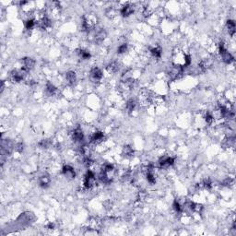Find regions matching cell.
Returning <instances> with one entry per match:
<instances>
[{"label":"cell","instance_id":"cell-1","mask_svg":"<svg viewBox=\"0 0 236 236\" xmlns=\"http://www.w3.org/2000/svg\"><path fill=\"white\" fill-rule=\"evenodd\" d=\"M84 187L86 189H91L96 185V176L91 170H88L84 177Z\"/></svg>","mask_w":236,"mask_h":236},{"label":"cell","instance_id":"cell-2","mask_svg":"<svg viewBox=\"0 0 236 236\" xmlns=\"http://www.w3.org/2000/svg\"><path fill=\"white\" fill-rule=\"evenodd\" d=\"M26 74L27 73L21 68L20 69H14L10 73V79L13 82L18 83V82H21L25 79Z\"/></svg>","mask_w":236,"mask_h":236},{"label":"cell","instance_id":"cell-3","mask_svg":"<svg viewBox=\"0 0 236 236\" xmlns=\"http://www.w3.org/2000/svg\"><path fill=\"white\" fill-rule=\"evenodd\" d=\"M174 158L171 156H162L159 160V165L162 169H168L174 164Z\"/></svg>","mask_w":236,"mask_h":236},{"label":"cell","instance_id":"cell-4","mask_svg":"<svg viewBox=\"0 0 236 236\" xmlns=\"http://www.w3.org/2000/svg\"><path fill=\"white\" fill-rule=\"evenodd\" d=\"M35 61L31 57H24L21 59V69H23L26 73H29L34 68Z\"/></svg>","mask_w":236,"mask_h":236},{"label":"cell","instance_id":"cell-5","mask_svg":"<svg viewBox=\"0 0 236 236\" xmlns=\"http://www.w3.org/2000/svg\"><path fill=\"white\" fill-rule=\"evenodd\" d=\"M90 78L91 81H93V82H99V81H101V79L103 78V73H102V71H101L100 68L95 67V68H93L90 70Z\"/></svg>","mask_w":236,"mask_h":236},{"label":"cell","instance_id":"cell-6","mask_svg":"<svg viewBox=\"0 0 236 236\" xmlns=\"http://www.w3.org/2000/svg\"><path fill=\"white\" fill-rule=\"evenodd\" d=\"M72 139L75 143H81L84 140V133L80 126H77L72 132Z\"/></svg>","mask_w":236,"mask_h":236},{"label":"cell","instance_id":"cell-7","mask_svg":"<svg viewBox=\"0 0 236 236\" xmlns=\"http://www.w3.org/2000/svg\"><path fill=\"white\" fill-rule=\"evenodd\" d=\"M134 11H135V7L131 4H126L125 6L121 8V10H120L121 15L123 17H129L134 13Z\"/></svg>","mask_w":236,"mask_h":236},{"label":"cell","instance_id":"cell-8","mask_svg":"<svg viewBox=\"0 0 236 236\" xmlns=\"http://www.w3.org/2000/svg\"><path fill=\"white\" fill-rule=\"evenodd\" d=\"M103 140H104V134L101 131H96L90 136V142L95 145L101 144V142H103Z\"/></svg>","mask_w":236,"mask_h":236},{"label":"cell","instance_id":"cell-9","mask_svg":"<svg viewBox=\"0 0 236 236\" xmlns=\"http://www.w3.org/2000/svg\"><path fill=\"white\" fill-rule=\"evenodd\" d=\"M62 173L68 178V179H74L76 177V171L70 165H65L62 168Z\"/></svg>","mask_w":236,"mask_h":236},{"label":"cell","instance_id":"cell-10","mask_svg":"<svg viewBox=\"0 0 236 236\" xmlns=\"http://www.w3.org/2000/svg\"><path fill=\"white\" fill-rule=\"evenodd\" d=\"M107 36V33L105 32L104 29H101L99 31H97L95 34H94V42L97 44H101V43H103L104 39L106 38Z\"/></svg>","mask_w":236,"mask_h":236},{"label":"cell","instance_id":"cell-11","mask_svg":"<svg viewBox=\"0 0 236 236\" xmlns=\"http://www.w3.org/2000/svg\"><path fill=\"white\" fill-rule=\"evenodd\" d=\"M65 80L67 84L69 86H73L77 81V75L74 71H68L65 75Z\"/></svg>","mask_w":236,"mask_h":236},{"label":"cell","instance_id":"cell-12","mask_svg":"<svg viewBox=\"0 0 236 236\" xmlns=\"http://www.w3.org/2000/svg\"><path fill=\"white\" fill-rule=\"evenodd\" d=\"M45 91L48 96H54L57 93L58 90L52 82H47L46 86H45Z\"/></svg>","mask_w":236,"mask_h":236},{"label":"cell","instance_id":"cell-13","mask_svg":"<svg viewBox=\"0 0 236 236\" xmlns=\"http://www.w3.org/2000/svg\"><path fill=\"white\" fill-rule=\"evenodd\" d=\"M226 27H227V30H228V33L231 36H234L236 32V26H235V22L233 20H231L229 19L226 23Z\"/></svg>","mask_w":236,"mask_h":236},{"label":"cell","instance_id":"cell-14","mask_svg":"<svg viewBox=\"0 0 236 236\" xmlns=\"http://www.w3.org/2000/svg\"><path fill=\"white\" fill-rule=\"evenodd\" d=\"M150 53L153 57L160 59L162 57V50L161 49V47L159 46H155V47H151L150 48Z\"/></svg>","mask_w":236,"mask_h":236},{"label":"cell","instance_id":"cell-15","mask_svg":"<svg viewBox=\"0 0 236 236\" xmlns=\"http://www.w3.org/2000/svg\"><path fill=\"white\" fill-rule=\"evenodd\" d=\"M136 106V101L134 99H129L126 101V109L127 113L131 114L135 110Z\"/></svg>","mask_w":236,"mask_h":236},{"label":"cell","instance_id":"cell-16","mask_svg":"<svg viewBox=\"0 0 236 236\" xmlns=\"http://www.w3.org/2000/svg\"><path fill=\"white\" fill-rule=\"evenodd\" d=\"M107 71L109 73H116L118 70H119V64H118L116 61H112L108 66H107Z\"/></svg>","mask_w":236,"mask_h":236},{"label":"cell","instance_id":"cell-17","mask_svg":"<svg viewBox=\"0 0 236 236\" xmlns=\"http://www.w3.org/2000/svg\"><path fill=\"white\" fill-rule=\"evenodd\" d=\"M39 182H40V186L44 187V188H46L47 186H49V185H50L51 179L48 175H43V176L40 177Z\"/></svg>","mask_w":236,"mask_h":236},{"label":"cell","instance_id":"cell-18","mask_svg":"<svg viewBox=\"0 0 236 236\" xmlns=\"http://www.w3.org/2000/svg\"><path fill=\"white\" fill-rule=\"evenodd\" d=\"M78 54H79L80 58L82 59V60H89L91 57L90 52L87 50H84V49H79L78 50Z\"/></svg>","mask_w":236,"mask_h":236},{"label":"cell","instance_id":"cell-19","mask_svg":"<svg viewBox=\"0 0 236 236\" xmlns=\"http://www.w3.org/2000/svg\"><path fill=\"white\" fill-rule=\"evenodd\" d=\"M36 24H37V22L34 20L33 18H28V19L24 22L25 28H26V30H28V31H31V30L34 29L35 26H36Z\"/></svg>","mask_w":236,"mask_h":236},{"label":"cell","instance_id":"cell-20","mask_svg":"<svg viewBox=\"0 0 236 236\" xmlns=\"http://www.w3.org/2000/svg\"><path fill=\"white\" fill-rule=\"evenodd\" d=\"M123 154H124L126 157H127V158L132 157L133 154H134V150H133V148H132L131 146L126 145V146H125V147L123 148Z\"/></svg>","mask_w":236,"mask_h":236},{"label":"cell","instance_id":"cell-21","mask_svg":"<svg viewBox=\"0 0 236 236\" xmlns=\"http://www.w3.org/2000/svg\"><path fill=\"white\" fill-rule=\"evenodd\" d=\"M51 146H52V141L51 139H43L41 142H39V147L41 149H49Z\"/></svg>","mask_w":236,"mask_h":236},{"label":"cell","instance_id":"cell-22","mask_svg":"<svg viewBox=\"0 0 236 236\" xmlns=\"http://www.w3.org/2000/svg\"><path fill=\"white\" fill-rule=\"evenodd\" d=\"M172 208H173L174 211H175L176 213H178V214L182 213V212H183V210H184L183 206H182L180 203L178 202L177 200H175V201L173 202V204H172Z\"/></svg>","mask_w":236,"mask_h":236},{"label":"cell","instance_id":"cell-23","mask_svg":"<svg viewBox=\"0 0 236 236\" xmlns=\"http://www.w3.org/2000/svg\"><path fill=\"white\" fill-rule=\"evenodd\" d=\"M127 50H128V46H127V44L124 43V44H120V45L118 46L117 54H126V53L127 52Z\"/></svg>","mask_w":236,"mask_h":236},{"label":"cell","instance_id":"cell-24","mask_svg":"<svg viewBox=\"0 0 236 236\" xmlns=\"http://www.w3.org/2000/svg\"><path fill=\"white\" fill-rule=\"evenodd\" d=\"M205 121H206V123H207L208 125H212L213 122H214V116H213L210 113L207 112V114H206V115H205Z\"/></svg>","mask_w":236,"mask_h":236},{"label":"cell","instance_id":"cell-25","mask_svg":"<svg viewBox=\"0 0 236 236\" xmlns=\"http://www.w3.org/2000/svg\"><path fill=\"white\" fill-rule=\"evenodd\" d=\"M47 228H48V229H50V230H53V229L54 228V223H52V222H50V223L47 225Z\"/></svg>","mask_w":236,"mask_h":236}]
</instances>
